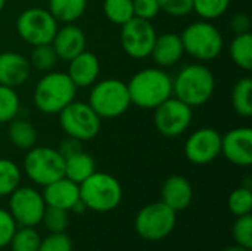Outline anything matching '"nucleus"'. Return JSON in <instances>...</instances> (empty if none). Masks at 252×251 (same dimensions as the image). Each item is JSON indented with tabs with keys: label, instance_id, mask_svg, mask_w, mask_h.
Instances as JSON below:
<instances>
[{
	"label": "nucleus",
	"instance_id": "1",
	"mask_svg": "<svg viewBox=\"0 0 252 251\" xmlns=\"http://www.w3.org/2000/svg\"><path fill=\"white\" fill-rule=\"evenodd\" d=\"M127 87L131 105L142 109H155L173 96V78L159 67L137 71L127 83Z\"/></svg>",
	"mask_w": 252,
	"mask_h": 251
},
{
	"label": "nucleus",
	"instance_id": "2",
	"mask_svg": "<svg viewBox=\"0 0 252 251\" xmlns=\"http://www.w3.org/2000/svg\"><path fill=\"white\" fill-rule=\"evenodd\" d=\"M216 90V77L204 62L185 65L173 78V96L190 108L207 104Z\"/></svg>",
	"mask_w": 252,
	"mask_h": 251
},
{
	"label": "nucleus",
	"instance_id": "3",
	"mask_svg": "<svg viewBox=\"0 0 252 251\" xmlns=\"http://www.w3.org/2000/svg\"><path fill=\"white\" fill-rule=\"evenodd\" d=\"M77 87L66 72L49 71L35 83L32 102L35 108L47 115L59 114L66 105L75 101Z\"/></svg>",
	"mask_w": 252,
	"mask_h": 251
},
{
	"label": "nucleus",
	"instance_id": "4",
	"mask_svg": "<svg viewBox=\"0 0 252 251\" xmlns=\"http://www.w3.org/2000/svg\"><path fill=\"white\" fill-rule=\"evenodd\" d=\"M80 200L87 210L108 213L121 204L123 186L115 176L106 172H94L80 183Z\"/></svg>",
	"mask_w": 252,
	"mask_h": 251
},
{
	"label": "nucleus",
	"instance_id": "5",
	"mask_svg": "<svg viewBox=\"0 0 252 251\" xmlns=\"http://www.w3.org/2000/svg\"><path fill=\"white\" fill-rule=\"evenodd\" d=\"M185 53L199 62L214 61L224 47L221 31L211 21H195L189 24L180 34Z\"/></svg>",
	"mask_w": 252,
	"mask_h": 251
},
{
	"label": "nucleus",
	"instance_id": "6",
	"mask_svg": "<svg viewBox=\"0 0 252 251\" xmlns=\"http://www.w3.org/2000/svg\"><path fill=\"white\" fill-rule=\"evenodd\" d=\"M100 118H118L126 114L131 105L127 83L120 78L97 80L90 90L89 102Z\"/></svg>",
	"mask_w": 252,
	"mask_h": 251
},
{
	"label": "nucleus",
	"instance_id": "7",
	"mask_svg": "<svg viewBox=\"0 0 252 251\" xmlns=\"http://www.w3.org/2000/svg\"><path fill=\"white\" fill-rule=\"evenodd\" d=\"M24 173L40 186H46L65 176V160L56 148L32 146L24 158Z\"/></svg>",
	"mask_w": 252,
	"mask_h": 251
},
{
	"label": "nucleus",
	"instance_id": "8",
	"mask_svg": "<svg viewBox=\"0 0 252 251\" xmlns=\"http://www.w3.org/2000/svg\"><path fill=\"white\" fill-rule=\"evenodd\" d=\"M58 115L61 129L65 135L80 142L94 139L102 127V118L87 102L72 101Z\"/></svg>",
	"mask_w": 252,
	"mask_h": 251
},
{
	"label": "nucleus",
	"instance_id": "9",
	"mask_svg": "<svg viewBox=\"0 0 252 251\" xmlns=\"http://www.w3.org/2000/svg\"><path fill=\"white\" fill-rule=\"evenodd\" d=\"M177 213L162 201L142 207L134 220V229L146 241H161L176 228Z\"/></svg>",
	"mask_w": 252,
	"mask_h": 251
},
{
	"label": "nucleus",
	"instance_id": "10",
	"mask_svg": "<svg viewBox=\"0 0 252 251\" xmlns=\"http://www.w3.org/2000/svg\"><path fill=\"white\" fill-rule=\"evenodd\" d=\"M58 24L47 9L28 7L16 19V33L30 46L49 44L59 28Z\"/></svg>",
	"mask_w": 252,
	"mask_h": 251
},
{
	"label": "nucleus",
	"instance_id": "11",
	"mask_svg": "<svg viewBox=\"0 0 252 251\" xmlns=\"http://www.w3.org/2000/svg\"><path fill=\"white\" fill-rule=\"evenodd\" d=\"M154 111V124L165 138H177L183 135L193 120V108L174 96L165 99Z\"/></svg>",
	"mask_w": 252,
	"mask_h": 251
},
{
	"label": "nucleus",
	"instance_id": "12",
	"mask_svg": "<svg viewBox=\"0 0 252 251\" xmlns=\"http://www.w3.org/2000/svg\"><path fill=\"white\" fill-rule=\"evenodd\" d=\"M9 213L18 226H32L41 223L46 203L41 192L31 186H18L9 195Z\"/></svg>",
	"mask_w": 252,
	"mask_h": 251
},
{
	"label": "nucleus",
	"instance_id": "13",
	"mask_svg": "<svg viewBox=\"0 0 252 251\" xmlns=\"http://www.w3.org/2000/svg\"><path fill=\"white\" fill-rule=\"evenodd\" d=\"M155 27L151 21L133 16L121 25L120 41L123 50L133 59H145L151 55L157 38Z\"/></svg>",
	"mask_w": 252,
	"mask_h": 251
},
{
	"label": "nucleus",
	"instance_id": "14",
	"mask_svg": "<svg viewBox=\"0 0 252 251\" xmlns=\"http://www.w3.org/2000/svg\"><path fill=\"white\" fill-rule=\"evenodd\" d=\"M186 158L196 166L213 163L221 155V135L213 127H201L185 142Z\"/></svg>",
	"mask_w": 252,
	"mask_h": 251
},
{
	"label": "nucleus",
	"instance_id": "15",
	"mask_svg": "<svg viewBox=\"0 0 252 251\" xmlns=\"http://www.w3.org/2000/svg\"><path fill=\"white\" fill-rule=\"evenodd\" d=\"M221 155L235 166L248 167L252 164V129L236 127L221 135Z\"/></svg>",
	"mask_w": 252,
	"mask_h": 251
},
{
	"label": "nucleus",
	"instance_id": "16",
	"mask_svg": "<svg viewBox=\"0 0 252 251\" xmlns=\"http://www.w3.org/2000/svg\"><path fill=\"white\" fill-rule=\"evenodd\" d=\"M68 62L69 65L66 74L77 89L92 87L97 81L100 74V62L93 52L86 49Z\"/></svg>",
	"mask_w": 252,
	"mask_h": 251
},
{
	"label": "nucleus",
	"instance_id": "17",
	"mask_svg": "<svg viewBox=\"0 0 252 251\" xmlns=\"http://www.w3.org/2000/svg\"><path fill=\"white\" fill-rule=\"evenodd\" d=\"M50 44L53 46L59 59L71 61L78 53L86 50L87 37L80 27L74 24H65L62 28H58Z\"/></svg>",
	"mask_w": 252,
	"mask_h": 251
},
{
	"label": "nucleus",
	"instance_id": "18",
	"mask_svg": "<svg viewBox=\"0 0 252 251\" xmlns=\"http://www.w3.org/2000/svg\"><path fill=\"white\" fill-rule=\"evenodd\" d=\"M41 195L47 207H56L71 212L72 207L80 201V185L63 176L43 186Z\"/></svg>",
	"mask_w": 252,
	"mask_h": 251
},
{
	"label": "nucleus",
	"instance_id": "19",
	"mask_svg": "<svg viewBox=\"0 0 252 251\" xmlns=\"http://www.w3.org/2000/svg\"><path fill=\"white\" fill-rule=\"evenodd\" d=\"M31 70V64L24 55L18 52L0 53V84L16 89L28 81Z\"/></svg>",
	"mask_w": 252,
	"mask_h": 251
},
{
	"label": "nucleus",
	"instance_id": "20",
	"mask_svg": "<svg viewBox=\"0 0 252 251\" xmlns=\"http://www.w3.org/2000/svg\"><path fill=\"white\" fill-rule=\"evenodd\" d=\"M183 55H185V49L180 34L164 33L161 36H157L149 56L152 58L157 67L171 68L182 61Z\"/></svg>",
	"mask_w": 252,
	"mask_h": 251
},
{
	"label": "nucleus",
	"instance_id": "21",
	"mask_svg": "<svg viewBox=\"0 0 252 251\" xmlns=\"http://www.w3.org/2000/svg\"><path fill=\"white\" fill-rule=\"evenodd\" d=\"M161 201L176 213L186 210L193 201L192 183L180 175L167 178L161 189Z\"/></svg>",
	"mask_w": 252,
	"mask_h": 251
},
{
	"label": "nucleus",
	"instance_id": "22",
	"mask_svg": "<svg viewBox=\"0 0 252 251\" xmlns=\"http://www.w3.org/2000/svg\"><path fill=\"white\" fill-rule=\"evenodd\" d=\"M63 160H65V178H68L69 180L78 185L96 172V163L93 157L87 154L84 149L65 155Z\"/></svg>",
	"mask_w": 252,
	"mask_h": 251
},
{
	"label": "nucleus",
	"instance_id": "23",
	"mask_svg": "<svg viewBox=\"0 0 252 251\" xmlns=\"http://www.w3.org/2000/svg\"><path fill=\"white\" fill-rule=\"evenodd\" d=\"M87 9V0H49L47 10L58 22L74 24Z\"/></svg>",
	"mask_w": 252,
	"mask_h": 251
},
{
	"label": "nucleus",
	"instance_id": "24",
	"mask_svg": "<svg viewBox=\"0 0 252 251\" xmlns=\"http://www.w3.org/2000/svg\"><path fill=\"white\" fill-rule=\"evenodd\" d=\"M7 136L10 143L18 148V149H24L28 151L32 146H35L37 143V130L35 127L22 118H13L9 123V129H7Z\"/></svg>",
	"mask_w": 252,
	"mask_h": 251
},
{
	"label": "nucleus",
	"instance_id": "25",
	"mask_svg": "<svg viewBox=\"0 0 252 251\" xmlns=\"http://www.w3.org/2000/svg\"><path fill=\"white\" fill-rule=\"evenodd\" d=\"M230 58L235 62L236 67H239L244 71H251L252 70V34L250 33H242V34H235L230 47Z\"/></svg>",
	"mask_w": 252,
	"mask_h": 251
},
{
	"label": "nucleus",
	"instance_id": "26",
	"mask_svg": "<svg viewBox=\"0 0 252 251\" xmlns=\"http://www.w3.org/2000/svg\"><path fill=\"white\" fill-rule=\"evenodd\" d=\"M232 107L235 112L244 118L252 115V80L250 77L239 78L233 86Z\"/></svg>",
	"mask_w": 252,
	"mask_h": 251
},
{
	"label": "nucleus",
	"instance_id": "27",
	"mask_svg": "<svg viewBox=\"0 0 252 251\" xmlns=\"http://www.w3.org/2000/svg\"><path fill=\"white\" fill-rule=\"evenodd\" d=\"M21 180L19 166L9 158H0V197H9L21 185Z\"/></svg>",
	"mask_w": 252,
	"mask_h": 251
},
{
	"label": "nucleus",
	"instance_id": "28",
	"mask_svg": "<svg viewBox=\"0 0 252 251\" xmlns=\"http://www.w3.org/2000/svg\"><path fill=\"white\" fill-rule=\"evenodd\" d=\"M21 111V99L16 89L0 84V124L10 123Z\"/></svg>",
	"mask_w": 252,
	"mask_h": 251
},
{
	"label": "nucleus",
	"instance_id": "29",
	"mask_svg": "<svg viewBox=\"0 0 252 251\" xmlns=\"http://www.w3.org/2000/svg\"><path fill=\"white\" fill-rule=\"evenodd\" d=\"M30 64L31 68L40 71V72H49L53 71L59 58L53 49V46L49 44H38V46H32L31 55H30Z\"/></svg>",
	"mask_w": 252,
	"mask_h": 251
},
{
	"label": "nucleus",
	"instance_id": "30",
	"mask_svg": "<svg viewBox=\"0 0 252 251\" xmlns=\"http://www.w3.org/2000/svg\"><path fill=\"white\" fill-rule=\"evenodd\" d=\"M41 237L32 226H18L9 247L10 251H37Z\"/></svg>",
	"mask_w": 252,
	"mask_h": 251
},
{
	"label": "nucleus",
	"instance_id": "31",
	"mask_svg": "<svg viewBox=\"0 0 252 251\" xmlns=\"http://www.w3.org/2000/svg\"><path fill=\"white\" fill-rule=\"evenodd\" d=\"M103 13L112 24L123 25L134 16L133 0H103Z\"/></svg>",
	"mask_w": 252,
	"mask_h": 251
},
{
	"label": "nucleus",
	"instance_id": "32",
	"mask_svg": "<svg viewBox=\"0 0 252 251\" xmlns=\"http://www.w3.org/2000/svg\"><path fill=\"white\" fill-rule=\"evenodd\" d=\"M232 0H193V12L204 21H214L223 16Z\"/></svg>",
	"mask_w": 252,
	"mask_h": 251
},
{
	"label": "nucleus",
	"instance_id": "33",
	"mask_svg": "<svg viewBox=\"0 0 252 251\" xmlns=\"http://www.w3.org/2000/svg\"><path fill=\"white\" fill-rule=\"evenodd\" d=\"M227 207L232 215L236 217L251 215L252 210V191L251 186H241L236 188L227 200Z\"/></svg>",
	"mask_w": 252,
	"mask_h": 251
},
{
	"label": "nucleus",
	"instance_id": "34",
	"mask_svg": "<svg viewBox=\"0 0 252 251\" xmlns=\"http://www.w3.org/2000/svg\"><path fill=\"white\" fill-rule=\"evenodd\" d=\"M69 212L56 209V207H47L44 210L41 223L49 231V234H61L65 232L69 225Z\"/></svg>",
	"mask_w": 252,
	"mask_h": 251
},
{
	"label": "nucleus",
	"instance_id": "35",
	"mask_svg": "<svg viewBox=\"0 0 252 251\" xmlns=\"http://www.w3.org/2000/svg\"><path fill=\"white\" fill-rule=\"evenodd\" d=\"M232 237L235 243L241 247H245L252 250V216L245 215L236 217L233 228H232Z\"/></svg>",
	"mask_w": 252,
	"mask_h": 251
},
{
	"label": "nucleus",
	"instance_id": "36",
	"mask_svg": "<svg viewBox=\"0 0 252 251\" xmlns=\"http://www.w3.org/2000/svg\"><path fill=\"white\" fill-rule=\"evenodd\" d=\"M72 240L65 234H49L47 237L41 238L37 251H72Z\"/></svg>",
	"mask_w": 252,
	"mask_h": 251
},
{
	"label": "nucleus",
	"instance_id": "37",
	"mask_svg": "<svg viewBox=\"0 0 252 251\" xmlns=\"http://www.w3.org/2000/svg\"><path fill=\"white\" fill-rule=\"evenodd\" d=\"M158 3L161 12L174 18L188 16L193 12V0H158Z\"/></svg>",
	"mask_w": 252,
	"mask_h": 251
},
{
	"label": "nucleus",
	"instance_id": "38",
	"mask_svg": "<svg viewBox=\"0 0 252 251\" xmlns=\"http://www.w3.org/2000/svg\"><path fill=\"white\" fill-rule=\"evenodd\" d=\"M18 225L9 210L0 209V249L7 247Z\"/></svg>",
	"mask_w": 252,
	"mask_h": 251
},
{
	"label": "nucleus",
	"instance_id": "39",
	"mask_svg": "<svg viewBox=\"0 0 252 251\" xmlns=\"http://www.w3.org/2000/svg\"><path fill=\"white\" fill-rule=\"evenodd\" d=\"M133 10L136 18L152 21L161 12L158 0H133Z\"/></svg>",
	"mask_w": 252,
	"mask_h": 251
},
{
	"label": "nucleus",
	"instance_id": "40",
	"mask_svg": "<svg viewBox=\"0 0 252 251\" xmlns=\"http://www.w3.org/2000/svg\"><path fill=\"white\" fill-rule=\"evenodd\" d=\"M230 28L235 34L250 33L251 28V18L247 12H238L230 19Z\"/></svg>",
	"mask_w": 252,
	"mask_h": 251
},
{
	"label": "nucleus",
	"instance_id": "41",
	"mask_svg": "<svg viewBox=\"0 0 252 251\" xmlns=\"http://www.w3.org/2000/svg\"><path fill=\"white\" fill-rule=\"evenodd\" d=\"M58 149H59V152L65 157V155H69V154H72V152H75V151H80V149H83V148H81V142H80V141L66 136V139L61 142V146H59Z\"/></svg>",
	"mask_w": 252,
	"mask_h": 251
},
{
	"label": "nucleus",
	"instance_id": "42",
	"mask_svg": "<svg viewBox=\"0 0 252 251\" xmlns=\"http://www.w3.org/2000/svg\"><path fill=\"white\" fill-rule=\"evenodd\" d=\"M223 251H251L248 250V249H245V247H241V246H230V247H227V249H224Z\"/></svg>",
	"mask_w": 252,
	"mask_h": 251
},
{
	"label": "nucleus",
	"instance_id": "43",
	"mask_svg": "<svg viewBox=\"0 0 252 251\" xmlns=\"http://www.w3.org/2000/svg\"><path fill=\"white\" fill-rule=\"evenodd\" d=\"M4 6H6V0H0V13L3 12Z\"/></svg>",
	"mask_w": 252,
	"mask_h": 251
}]
</instances>
